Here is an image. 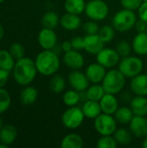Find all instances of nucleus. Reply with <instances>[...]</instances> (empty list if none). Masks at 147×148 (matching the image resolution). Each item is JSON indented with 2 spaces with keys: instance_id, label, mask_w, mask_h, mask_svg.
Returning <instances> with one entry per match:
<instances>
[{
  "instance_id": "nucleus-1",
  "label": "nucleus",
  "mask_w": 147,
  "mask_h": 148,
  "mask_svg": "<svg viewBox=\"0 0 147 148\" xmlns=\"http://www.w3.org/2000/svg\"><path fill=\"white\" fill-rule=\"evenodd\" d=\"M13 78L15 82L21 86L29 85L38 73L35 61L29 57H23L16 60L12 69Z\"/></svg>"
},
{
  "instance_id": "nucleus-2",
  "label": "nucleus",
  "mask_w": 147,
  "mask_h": 148,
  "mask_svg": "<svg viewBox=\"0 0 147 148\" xmlns=\"http://www.w3.org/2000/svg\"><path fill=\"white\" fill-rule=\"evenodd\" d=\"M52 49H43L35 59V63L39 74L44 76H52L60 69V58Z\"/></svg>"
},
{
  "instance_id": "nucleus-3",
  "label": "nucleus",
  "mask_w": 147,
  "mask_h": 148,
  "mask_svg": "<svg viewBox=\"0 0 147 148\" xmlns=\"http://www.w3.org/2000/svg\"><path fill=\"white\" fill-rule=\"evenodd\" d=\"M126 78L119 69H110L107 71L101 85L106 93L116 95L123 90L126 85Z\"/></svg>"
},
{
  "instance_id": "nucleus-4",
  "label": "nucleus",
  "mask_w": 147,
  "mask_h": 148,
  "mask_svg": "<svg viewBox=\"0 0 147 148\" xmlns=\"http://www.w3.org/2000/svg\"><path fill=\"white\" fill-rule=\"evenodd\" d=\"M137 16L133 10L124 9L117 11L112 19V25L115 30L125 33L134 28L137 22Z\"/></svg>"
},
{
  "instance_id": "nucleus-5",
  "label": "nucleus",
  "mask_w": 147,
  "mask_h": 148,
  "mask_svg": "<svg viewBox=\"0 0 147 148\" xmlns=\"http://www.w3.org/2000/svg\"><path fill=\"white\" fill-rule=\"evenodd\" d=\"M119 69L120 71L126 77V78H133L139 74L142 73L144 69V63L143 61L134 56H128L123 57L119 62Z\"/></svg>"
},
{
  "instance_id": "nucleus-6",
  "label": "nucleus",
  "mask_w": 147,
  "mask_h": 148,
  "mask_svg": "<svg viewBox=\"0 0 147 148\" xmlns=\"http://www.w3.org/2000/svg\"><path fill=\"white\" fill-rule=\"evenodd\" d=\"M84 12L90 20L101 22L107 17L109 7L103 0H89L86 3Z\"/></svg>"
},
{
  "instance_id": "nucleus-7",
  "label": "nucleus",
  "mask_w": 147,
  "mask_h": 148,
  "mask_svg": "<svg viewBox=\"0 0 147 148\" xmlns=\"http://www.w3.org/2000/svg\"><path fill=\"white\" fill-rule=\"evenodd\" d=\"M117 121L112 114L101 113L94 120L95 131L101 135H113L117 129Z\"/></svg>"
},
{
  "instance_id": "nucleus-8",
  "label": "nucleus",
  "mask_w": 147,
  "mask_h": 148,
  "mask_svg": "<svg viewBox=\"0 0 147 148\" xmlns=\"http://www.w3.org/2000/svg\"><path fill=\"white\" fill-rule=\"evenodd\" d=\"M85 116L81 108L76 106L68 107L62 115V123L66 128L75 130L82 125Z\"/></svg>"
},
{
  "instance_id": "nucleus-9",
  "label": "nucleus",
  "mask_w": 147,
  "mask_h": 148,
  "mask_svg": "<svg viewBox=\"0 0 147 148\" xmlns=\"http://www.w3.org/2000/svg\"><path fill=\"white\" fill-rule=\"evenodd\" d=\"M120 56L115 49L112 48H103L96 55V62L106 69H113L120 61Z\"/></svg>"
},
{
  "instance_id": "nucleus-10",
  "label": "nucleus",
  "mask_w": 147,
  "mask_h": 148,
  "mask_svg": "<svg viewBox=\"0 0 147 148\" xmlns=\"http://www.w3.org/2000/svg\"><path fill=\"white\" fill-rule=\"evenodd\" d=\"M68 82L70 87L78 91L85 92L90 85V82L88 79L85 73L79 70H72L68 75Z\"/></svg>"
},
{
  "instance_id": "nucleus-11",
  "label": "nucleus",
  "mask_w": 147,
  "mask_h": 148,
  "mask_svg": "<svg viewBox=\"0 0 147 148\" xmlns=\"http://www.w3.org/2000/svg\"><path fill=\"white\" fill-rule=\"evenodd\" d=\"M38 43L42 49H52L57 43V35L52 29L42 28L38 34Z\"/></svg>"
},
{
  "instance_id": "nucleus-12",
  "label": "nucleus",
  "mask_w": 147,
  "mask_h": 148,
  "mask_svg": "<svg viewBox=\"0 0 147 148\" xmlns=\"http://www.w3.org/2000/svg\"><path fill=\"white\" fill-rule=\"evenodd\" d=\"M63 62L67 68L71 70H79L83 68L85 60L83 56L78 50L72 49L65 52L63 56Z\"/></svg>"
},
{
  "instance_id": "nucleus-13",
  "label": "nucleus",
  "mask_w": 147,
  "mask_h": 148,
  "mask_svg": "<svg viewBox=\"0 0 147 148\" xmlns=\"http://www.w3.org/2000/svg\"><path fill=\"white\" fill-rule=\"evenodd\" d=\"M103 48H105V42L102 41L98 34L86 35L84 36L83 49L87 53L96 56Z\"/></svg>"
},
{
  "instance_id": "nucleus-14",
  "label": "nucleus",
  "mask_w": 147,
  "mask_h": 148,
  "mask_svg": "<svg viewBox=\"0 0 147 148\" xmlns=\"http://www.w3.org/2000/svg\"><path fill=\"white\" fill-rule=\"evenodd\" d=\"M129 130L133 135L137 138H145L147 136V117L134 115L130 121Z\"/></svg>"
},
{
  "instance_id": "nucleus-15",
  "label": "nucleus",
  "mask_w": 147,
  "mask_h": 148,
  "mask_svg": "<svg viewBox=\"0 0 147 148\" xmlns=\"http://www.w3.org/2000/svg\"><path fill=\"white\" fill-rule=\"evenodd\" d=\"M106 73L107 69L97 62L89 64L85 71V74L90 83H101Z\"/></svg>"
},
{
  "instance_id": "nucleus-16",
  "label": "nucleus",
  "mask_w": 147,
  "mask_h": 148,
  "mask_svg": "<svg viewBox=\"0 0 147 148\" xmlns=\"http://www.w3.org/2000/svg\"><path fill=\"white\" fill-rule=\"evenodd\" d=\"M130 89L135 95L147 96V73L139 74L132 78Z\"/></svg>"
},
{
  "instance_id": "nucleus-17",
  "label": "nucleus",
  "mask_w": 147,
  "mask_h": 148,
  "mask_svg": "<svg viewBox=\"0 0 147 148\" xmlns=\"http://www.w3.org/2000/svg\"><path fill=\"white\" fill-rule=\"evenodd\" d=\"M81 19L79 15L66 12L60 17V25L66 30H76L81 26Z\"/></svg>"
},
{
  "instance_id": "nucleus-18",
  "label": "nucleus",
  "mask_w": 147,
  "mask_h": 148,
  "mask_svg": "<svg viewBox=\"0 0 147 148\" xmlns=\"http://www.w3.org/2000/svg\"><path fill=\"white\" fill-rule=\"evenodd\" d=\"M102 113L113 115L116 110L119 108V101L115 95L106 93L99 101Z\"/></svg>"
},
{
  "instance_id": "nucleus-19",
  "label": "nucleus",
  "mask_w": 147,
  "mask_h": 148,
  "mask_svg": "<svg viewBox=\"0 0 147 148\" xmlns=\"http://www.w3.org/2000/svg\"><path fill=\"white\" fill-rule=\"evenodd\" d=\"M81 110L84 114L85 118L92 120H94L102 113L100 102L90 100H86V101L81 107Z\"/></svg>"
},
{
  "instance_id": "nucleus-20",
  "label": "nucleus",
  "mask_w": 147,
  "mask_h": 148,
  "mask_svg": "<svg viewBox=\"0 0 147 148\" xmlns=\"http://www.w3.org/2000/svg\"><path fill=\"white\" fill-rule=\"evenodd\" d=\"M17 137L16 128L13 125H3L0 129V142L7 146L12 145Z\"/></svg>"
},
{
  "instance_id": "nucleus-21",
  "label": "nucleus",
  "mask_w": 147,
  "mask_h": 148,
  "mask_svg": "<svg viewBox=\"0 0 147 148\" xmlns=\"http://www.w3.org/2000/svg\"><path fill=\"white\" fill-rule=\"evenodd\" d=\"M130 108L134 115L147 116V98L146 96L136 95L132 99Z\"/></svg>"
},
{
  "instance_id": "nucleus-22",
  "label": "nucleus",
  "mask_w": 147,
  "mask_h": 148,
  "mask_svg": "<svg viewBox=\"0 0 147 148\" xmlns=\"http://www.w3.org/2000/svg\"><path fill=\"white\" fill-rule=\"evenodd\" d=\"M133 51L139 56H146L147 55V33L142 32L138 33L132 43Z\"/></svg>"
},
{
  "instance_id": "nucleus-23",
  "label": "nucleus",
  "mask_w": 147,
  "mask_h": 148,
  "mask_svg": "<svg viewBox=\"0 0 147 148\" xmlns=\"http://www.w3.org/2000/svg\"><path fill=\"white\" fill-rule=\"evenodd\" d=\"M83 146L84 140L82 137L75 133H71L64 136L60 145L62 148H81Z\"/></svg>"
},
{
  "instance_id": "nucleus-24",
  "label": "nucleus",
  "mask_w": 147,
  "mask_h": 148,
  "mask_svg": "<svg viewBox=\"0 0 147 148\" xmlns=\"http://www.w3.org/2000/svg\"><path fill=\"white\" fill-rule=\"evenodd\" d=\"M106 94L103 87L100 83H92L85 91V96L87 100L100 101L103 95Z\"/></svg>"
},
{
  "instance_id": "nucleus-25",
  "label": "nucleus",
  "mask_w": 147,
  "mask_h": 148,
  "mask_svg": "<svg viewBox=\"0 0 147 148\" xmlns=\"http://www.w3.org/2000/svg\"><path fill=\"white\" fill-rule=\"evenodd\" d=\"M38 97V91L32 86H26L20 94V101L23 105H31L36 102Z\"/></svg>"
},
{
  "instance_id": "nucleus-26",
  "label": "nucleus",
  "mask_w": 147,
  "mask_h": 148,
  "mask_svg": "<svg viewBox=\"0 0 147 148\" xmlns=\"http://www.w3.org/2000/svg\"><path fill=\"white\" fill-rule=\"evenodd\" d=\"M114 118L118 123L122 125L129 124L134 116V114L131 108L128 107H119V108L114 113Z\"/></svg>"
},
{
  "instance_id": "nucleus-27",
  "label": "nucleus",
  "mask_w": 147,
  "mask_h": 148,
  "mask_svg": "<svg viewBox=\"0 0 147 148\" xmlns=\"http://www.w3.org/2000/svg\"><path fill=\"white\" fill-rule=\"evenodd\" d=\"M86 3L85 0H65L64 9L66 12L80 16L84 12Z\"/></svg>"
},
{
  "instance_id": "nucleus-28",
  "label": "nucleus",
  "mask_w": 147,
  "mask_h": 148,
  "mask_svg": "<svg viewBox=\"0 0 147 148\" xmlns=\"http://www.w3.org/2000/svg\"><path fill=\"white\" fill-rule=\"evenodd\" d=\"M42 25L43 28L55 29L60 25V17L55 11H48L42 17Z\"/></svg>"
},
{
  "instance_id": "nucleus-29",
  "label": "nucleus",
  "mask_w": 147,
  "mask_h": 148,
  "mask_svg": "<svg viewBox=\"0 0 147 148\" xmlns=\"http://www.w3.org/2000/svg\"><path fill=\"white\" fill-rule=\"evenodd\" d=\"M133 134L130 130L126 128H117L113 134V137L118 145L127 146L133 141Z\"/></svg>"
},
{
  "instance_id": "nucleus-30",
  "label": "nucleus",
  "mask_w": 147,
  "mask_h": 148,
  "mask_svg": "<svg viewBox=\"0 0 147 148\" xmlns=\"http://www.w3.org/2000/svg\"><path fill=\"white\" fill-rule=\"evenodd\" d=\"M15 63V58L12 56L10 50L0 49V69L10 72L13 69Z\"/></svg>"
},
{
  "instance_id": "nucleus-31",
  "label": "nucleus",
  "mask_w": 147,
  "mask_h": 148,
  "mask_svg": "<svg viewBox=\"0 0 147 148\" xmlns=\"http://www.w3.org/2000/svg\"><path fill=\"white\" fill-rule=\"evenodd\" d=\"M49 89L54 94H61L63 92L66 87V82L63 76L58 74H55L52 75L50 81H49Z\"/></svg>"
},
{
  "instance_id": "nucleus-32",
  "label": "nucleus",
  "mask_w": 147,
  "mask_h": 148,
  "mask_svg": "<svg viewBox=\"0 0 147 148\" xmlns=\"http://www.w3.org/2000/svg\"><path fill=\"white\" fill-rule=\"evenodd\" d=\"M81 101V92L75 89H70L66 91L62 96V101L67 107L76 106Z\"/></svg>"
},
{
  "instance_id": "nucleus-33",
  "label": "nucleus",
  "mask_w": 147,
  "mask_h": 148,
  "mask_svg": "<svg viewBox=\"0 0 147 148\" xmlns=\"http://www.w3.org/2000/svg\"><path fill=\"white\" fill-rule=\"evenodd\" d=\"M98 35L102 39V41L105 43H108L113 41L115 36V29L113 27V25H104L101 28H100Z\"/></svg>"
},
{
  "instance_id": "nucleus-34",
  "label": "nucleus",
  "mask_w": 147,
  "mask_h": 148,
  "mask_svg": "<svg viewBox=\"0 0 147 148\" xmlns=\"http://www.w3.org/2000/svg\"><path fill=\"white\" fill-rule=\"evenodd\" d=\"M11 97L10 93L3 88H0V114L5 113L10 107Z\"/></svg>"
},
{
  "instance_id": "nucleus-35",
  "label": "nucleus",
  "mask_w": 147,
  "mask_h": 148,
  "mask_svg": "<svg viewBox=\"0 0 147 148\" xmlns=\"http://www.w3.org/2000/svg\"><path fill=\"white\" fill-rule=\"evenodd\" d=\"M118 146L117 141L112 135H103L96 142L98 148H116Z\"/></svg>"
},
{
  "instance_id": "nucleus-36",
  "label": "nucleus",
  "mask_w": 147,
  "mask_h": 148,
  "mask_svg": "<svg viewBox=\"0 0 147 148\" xmlns=\"http://www.w3.org/2000/svg\"><path fill=\"white\" fill-rule=\"evenodd\" d=\"M132 49H133L132 45L127 41H125V40L118 42L115 46V49L121 58L130 56Z\"/></svg>"
},
{
  "instance_id": "nucleus-37",
  "label": "nucleus",
  "mask_w": 147,
  "mask_h": 148,
  "mask_svg": "<svg viewBox=\"0 0 147 148\" xmlns=\"http://www.w3.org/2000/svg\"><path fill=\"white\" fill-rule=\"evenodd\" d=\"M10 54L12 55V56L16 59H21L23 57L25 56V49L23 47V45L20 42H14L10 46L9 49Z\"/></svg>"
},
{
  "instance_id": "nucleus-38",
  "label": "nucleus",
  "mask_w": 147,
  "mask_h": 148,
  "mask_svg": "<svg viewBox=\"0 0 147 148\" xmlns=\"http://www.w3.org/2000/svg\"><path fill=\"white\" fill-rule=\"evenodd\" d=\"M82 29L83 31L86 33V35H94V34H98L100 27L96 21L89 20L82 25Z\"/></svg>"
},
{
  "instance_id": "nucleus-39",
  "label": "nucleus",
  "mask_w": 147,
  "mask_h": 148,
  "mask_svg": "<svg viewBox=\"0 0 147 148\" xmlns=\"http://www.w3.org/2000/svg\"><path fill=\"white\" fill-rule=\"evenodd\" d=\"M121 5L124 9L130 10H138L139 6L142 4L143 0H120Z\"/></svg>"
},
{
  "instance_id": "nucleus-40",
  "label": "nucleus",
  "mask_w": 147,
  "mask_h": 148,
  "mask_svg": "<svg viewBox=\"0 0 147 148\" xmlns=\"http://www.w3.org/2000/svg\"><path fill=\"white\" fill-rule=\"evenodd\" d=\"M70 42H71L73 49L78 50V51L83 49V46H84V37H82V36H75V37H73L70 40Z\"/></svg>"
},
{
  "instance_id": "nucleus-41",
  "label": "nucleus",
  "mask_w": 147,
  "mask_h": 148,
  "mask_svg": "<svg viewBox=\"0 0 147 148\" xmlns=\"http://www.w3.org/2000/svg\"><path fill=\"white\" fill-rule=\"evenodd\" d=\"M139 18L147 23V2H143L138 9Z\"/></svg>"
},
{
  "instance_id": "nucleus-42",
  "label": "nucleus",
  "mask_w": 147,
  "mask_h": 148,
  "mask_svg": "<svg viewBox=\"0 0 147 148\" xmlns=\"http://www.w3.org/2000/svg\"><path fill=\"white\" fill-rule=\"evenodd\" d=\"M10 77V71L0 69V88H3Z\"/></svg>"
},
{
  "instance_id": "nucleus-43",
  "label": "nucleus",
  "mask_w": 147,
  "mask_h": 148,
  "mask_svg": "<svg viewBox=\"0 0 147 148\" xmlns=\"http://www.w3.org/2000/svg\"><path fill=\"white\" fill-rule=\"evenodd\" d=\"M134 28L136 29V30H137L138 33L146 32L147 28V23L139 18V20H137V22H136V23H135Z\"/></svg>"
},
{
  "instance_id": "nucleus-44",
  "label": "nucleus",
  "mask_w": 147,
  "mask_h": 148,
  "mask_svg": "<svg viewBox=\"0 0 147 148\" xmlns=\"http://www.w3.org/2000/svg\"><path fill=\"white\" fill-rule=\"evenodd\" d=\"M62 45V51L65 53V52H68V51H70L73 49V47H72V44H71V42L70 41H64L61 43Z\"/></svg>"
},
{
  "instance_id": "nucleus-45",
  "label": "nucleus",
  "mask_w": 147,
  "mask_h": 148,
  "mask_svg": "<svg viewBox=\"0 0 147 148\" xmlns=\"http://www.w3.org/2000/svg\"><path fill=\"white\" fill-rule=\"evenodd\" d=\"M3 36H4V28H3V26L0 23V41L3 39Z\"/></svg>"
},
{
  "instance_id": "nucleus-46",
  "label": "nucleus",
  "mask_w": 147,
  "mask_h": 148,
  "mask_svg": "<svg viewBox=\"0 0 147 148\" xmlns=\"http://www.w3.org/2000/svg\"><path fill=\"white\" fill-rule=\"evenodd\" d=\"M142 147L143 148H147V136H146L142 141Z\"/></svg>"
},
{
  "instance_id": "nucleus-47",
  "label": "nucleus",
  "mask_w": 147,
  "mask_h": 148,
  "mask_svg": "<svg viewBox=\"0 0 147 148\" xmlns=\"http://www.w3.org/2000/svg\"><path fill=\"white\" fill-rule=\"evenodd\" d=\"M9 147V146H7V145H5V144H3V143H1L0 142V148H8Z\"/></svg>"
},
{
  "instance_id": "nucleus-48",
  "label": "nucleus",
  "mask_w": 147,
  "mask_h": 148,
  "mask_svg": "<svg viewBox=\"0 0 147 148\" xmlns=\"http://www.w3.org/2000/svg\"><path fill=\"white\" fill-rule=\"evenodd\" d=\"M3 119L1 118V116H0V129L3 127Z\"/></svg>"
},
{
  "instance_id": "nucleus-49",
  "label": "nucleus",
  "mask_w": 147,
  "mask_h": 148,
  "mask_svg": "<svg viewBox=\"0 0 147 148\" xmlns=\"http://www.w3.org/2000/svg\"><path fill=\"white\" fill-rule=\"evenodd\" d=\"M4 1H5V0H0V3H3Z\"/></svg>"
},
{
  "instance_id": "nucleus-50",
  "label": "nucleus",
  "mask_w": 147,
  "mask_h": 148,
  "mask_svg": "<svg viewBox=\"0 0 147 148\" xmlns=\"http://www.w3.org/2000/svg\"><path fill=\"white\" fill-rule=\"evenodd\" d=\"M143 2H147V0H143Z\"/></svg>"
},
{
  "instance_id": "nucleus-51",
  "label": "nucleus",
  "mask_w": 147,
  "mask_h": 148,
  "mask_svg": "<svg viewBox=\"0 0 147 148\" xmlns=\"http://www.w3.org/2000/svg\"><path fill=\"white\" fill-rule=\"evenodd\" d=\"M146 33H147V28H146Z\"/></svg>"
},
{
  "instance_id": "nucleus-52",
  "label": "nucleus",
  "mask_w": 147,
  "mask_h": 148,
  "mask_svg": "<svg viewBox=\"0 0 147 148\" xmlns=\"http://www.w3.org/2000/svg\"><path fill=\"white\" fill-rule=\"evenodd\" d=\"M113 1H117V0H113Z\"/></svg>"
},
{
  "instance_id": "nucleus-53",
  "label": "nucleus",
  "mask_w": 147,
  "mask_h": 148,
  "mask_svg": "<svg viewBox=\"0 0 147 148\" xmlns=\"http://www.w3.org/2000/svg\"><path fill=\"white\" fill-rule=\"evenodd\" d=\"M146 117H147V116H146Z\"/></svg>"
}]
</instances>
